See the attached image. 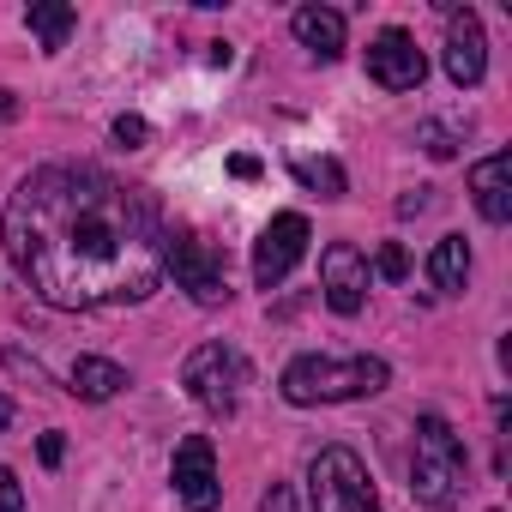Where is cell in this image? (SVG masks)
I'll use <instances>...</instances> for the list:
<instances>
[{
  "label": "cell",
  "instance_id": "obj_1",
  "mask_svg": "<svg viewBox=\"0 0 512 512\" xmlns=\"http://www.w3.org/2000/svg\"><path fill=\"white\" fill-rule=\"evenodd\" d=\"M169 217L151 187H133L97 163L31 169L0 217L13 272L49 308H139L163 284Z\"/></svg>",
  "mask_w": 512,
  "mask_h": 512
},
{
  "label": "cell",
  "instance_id": "obj_2",
  "mask_svg": "<svg viewBox=\"0 0 512 512\" xmlns=\"http://www.w3.org/2000/svg\"><path fill=\"white\" fill-rule=\"evenodd\" d=\"M392 368L380 356H296L278 380V392L290 404H350V398H374L386 392Z\"/></svg>",
  "mask_w": 512,
  "mask_h": 512
},
{
  "label": "cell",
  "instance_id": "obj_3",
  "mask_svg": "<svg viewBox=\"0 0 512 512\" xmlns=\"http://www.w3.org/2000/svg\"><path fill=\"white\" fill-rule=\"evenodd\" d=\"M410 488H416V500H422V506H434V512H452V506L464 500V488H470V458H464V440H458V428H452L440 410L416 416Z\"/></svg>",
  "mask_w": 512,
  "mask_h": 512
},
{
  "label": "cell",
  "instance_id": "obj_4",
  "mask_svg": "<svg viewBox=\"0 0 512 512\" xmlns=\"http://www.w3.org/2000/svg\"><path fill=\"white\" fill-rule=\"evenodd\" d=\"M308 494H314V512H380V494L368 482V464L350 446H320L314 452Z\"/></svg>",
  "mask_w": 512,
  "mask_h": 512
},
{
  "label": "cell",
  "instance_id": "obj_5",
  "mask_svg": "<svg viewBox=\"0 0 512 512\" xmlns=\"http://www.w3.org/2000/svg\"><path fill=\"white\" fill-rule=\"evenodd\" d=\"M163 272H175V284L199 302V308H223L229 302V272H223V253L211 241H199L193 229L169 223L163 235Z\"/></svg>",
  "mask_w": 512,
  "mask_h": 512
},
{
  "label": "cell",
  "instance_id": "obj_6",
  "mask_svg": "<svg viewBox=\"0 0 512 512\" xmlns=\"http://www.w3.org/2000/svg\"><path fill=\"white\" fill-rule=\"evenodd\" d=\"M181 380H187V392H193V404H199L205 416H235L241 386H247V362H241V350H229V344H199V350L187 356Z\"/></svg>",
  "mask_w": 512,
  "mask_h": 512
},
{
  "label": "cell",
  "instance_id": "obj_7",
  "mask_svg": "<svg viewBox=\"0 0 512 512\" xmlns=\"http://www.w3.org/2000/svg\"><path fill=\"white\" fill-rule=\"evenodd\" d=\"M302 253H308V217H302V211H278V217L260 229V241H253V284H260V290H278V284L296 272Z\"/></svg>",
  "mask_w": 512,
  "mask_h": 512
},
{
  "label": "cell",
  "instance_id": "obj_8",
  "mask_svg": "<svg viewBox=\"0 0 512 512\" xmlns=\"http://www.w3.org/2000/svg\"><path fill=\"white\" fill-rule=\"evenodd\" d=\"M169 482H175V494H181V506H187V512H217L223 482H217V452H211V440H205V434H187V440L175 446Z\"/></svg>",
  "mask_w": 512,
  "mask_h": 512
},
{
  "label": "cell",
  "instance_id": "obj_9",
  "mask_svg": "<svg viewBox=\"0 0 512 512\" xmlns=\"http://www.w3.org/2000/svg\"><path fill=\"white\" fill-rule=\"evenodd\" d=\"M320 290H326V308L332 314H362L368 302V260H362V247L356 241H332L320 253Z\"/></svg>",
  "mask_w": 512,
  "mask_h": 512
},
{
  "label": "cell",
  "instance_id": "obj_10",
  "mask_svg": "<svg viewBox=\"0 0 512 512\" xmlns=\"http://www.w3.org/2000/svg\"><path fill=\"white\" fill-rule=\"evenodd\" d=\"M446 79L458 85V91H476L482 85V73H488V37H482V19L470 13V7H452L446 13Z\"/></svg>",
  "mask_w": 512,
  "mask_h": 512
},
{
  "label": "cell",
  "instance_id": "obj_11",
  "mask_svg": "<svg viewBox=\"0 0 512 512\" xmlns=\"http://www.w3.org/2000/svg\"><path fill=\"white\" fill-rule=\"evenodd\" d=\"M368 79L380 85V91H416L422 79H428V61H422V49H416V37L410 31H380L374 43H368Z\"/></svg>",
  "mask_w": 512,
  "mask_h": 512
},
{
  "label": "cell",
  "instance_id": "obj_12",
  "mask_svg": "<svg viewBox=\"0 0 512 512\" xmlns=\"http://www.w3.org/2000/svg\"><path fill=\"white\" fill-rule=\"evenodd\" d=\"M470 193H476V211H482L488 223H506V217H512V157H506V151L482 157V163L470 169Z\"/></svg>",
  "mask_w": 512,
  "mask_h": 512
},
{
  "label": "cell",
  "instance_id": "obj_13",
  "mask_svg": "<svg viewBox=\"0 0 512 512\" xmlns=\"http://www.w3.org/2000/svg\"><path fill=\"white\" fill-rule=\"evenodd\" d=\"M290 31H296V43L314 49L320 61H338V55H344V13H332V7H302V13L290 19Z\"/></svg>",
  "mask_w": 512,
  "mask_h": 512
},
{
  "label": "cell",
  "instance_id": "obj_14",
  "mask_svg": "<svg viewBox=\"0 0 512 512\" xmlns=\"http://www.w3.org/2000/svg\"><path fill=\"white\" fill-rule=\"evenodd\" d=\"M121 386H127V368H121V362H109V356H79V362H73V374H67V392H73V398H85V404H109Z\"/></svg>",
  "mask_w": 512,
  "mask_h": 512
},
{
  "label": "cell",
  "instance_id": "obj_15",
  "mask_svg": "<svg viewBox=\"0 0 512 512\" xmlns=\"http://www.w3.org/2000/svg\"><path fill=\"white\" fill-rule=\"evenodd\" d=\"M464 278H470V241H464V235H440L434 253H428V284H434L440 296H458Z\"/></svg>",
  "mask_w": 512,
  "mask_h": 512
},
{
  "label": "cell",
  "instance_id": "obj_16",
  "mask_svg": "<svg viewBox=\"0 0 512 512\" xmlns=\"http://www.w3.org/2000/svg\"><path fill=\"white\" fill-rule=\"evenodd\" d=\"M25 25L43 37V55H61V49H67V37H73V25H79V13H73V7H61V0H31Z\"/></svg>",
  "mask_w": 512,
  "mask_h": 512
},
{
  "label": "cell",
  "instance_id": "obj_17",
  "mask_svg": "<svg viewBox=\"0 0 512 512\" xmlns=\"http://www.w3.org/2000/svg\"><path fill=\"white\" fill-rule=\"evenodd\" d=\"M290 175H296L308 193H320V199H344V193H350V181H344V163H338V157H296V163H290Z\"/></svg>",
  "mask_w": 512,
  "mask_h": 512
},
{
  "label": "cell",
  "instance_id": "obj_18",
  "mask_svg": "<svg viewBox=\"0 0 512 512\" xmlns=\"http://www.w3.org/2000/svg\"><path fill=\"white\" fill-rule=\"evenodd\" d=\"M416 145H422V151H428L434 163H446V157L458 151V139H452V127H440V121H422V127H416Z\"/></svg>",
  "mask_w": 512,
  "mask_h": 512
},
{
  "label": "cell",
  "instance_id": "obj_19",
  "mask_svg": "<svg viewBox=\"0 0 512 512\" xmlns=\"http://www.w3.org/2000/svg\"><path fill=\"white\" fill-rule=\"evenodd\" d=\"M374 272H380L386 284H404V278H410V253H404L398 241H386V247H380V260H374Z\"/></svg>",
  "mask_w": 512,
  "mask_h": 512
},
{
  "label": "cell",
  "instance_id": "obj_20",
  "mask_svg": "<svg viewBox=\"0 0 512 512\" xmlns=\"http://www.w3.org/2000/svg\"><path fill=\"white\" fill-rule=\"evenodd\" d=\"M151 139V127H145V115H115V145H127V151H139Z\"/></svg>",
  "mask_w": 512,
  "mask_h": 512
},
{
  "label": "cell",
  "instance_id": "obj_21",
  "mask_svg": "<svg viewBox=\"0 0 512 512\" xmlns=\"http://www.w3.org/2000/svg\"><path fill=\"white\" fill-rule=\"evenodd\" d=\"M0 512H25V488H19V476L0 464Z\"/></svg>",
  "mask_w": 512,
  "mask_h": 512
},
{
  "label": "cell",
  "instance_id": "obj_22",
  "mask_svg": "<svg viewBox=\"0 0 512 512\" xmlns=\"http://www.w3.org/2000/svg\"><path fill=\"white\" fill-rule=\"evenodd\" d=\"M260 512H296V488H290V482H272V488L260 494Z\"/></svg>",
  "mask_w": 512,
  "mask_h": 512
},
{
  "label": "cell",
  "instance_id": "obj_23",
  "mask_svg": "<svg viewBox=\"0 0 512 512\" xmlns=\"http://www.w3.org/2000/svg\"><path fill=\"white\" fill-rule=\"evenodd\" d=\"M37 458H43V464H49V470H55V464H61V458H67V440H61V428H55V434H43V440H37Z\"/></svg>",
  "mask_w": 512,
  "mask_h": 512
},
{
  "label": "cell",
  "instance_id": "obj_24",
  "mask_svg": "<svg viewBox=\"0 0 512 512\" xmlns=\"http://www.w3.org/2000/svg\"><path fill=\"white\" fill-rule=\"evenodd\" d=\"M0 362H7V368H13V374H31V380H37V386H43V380H49V374H43V362H25V350H7V356H0Z\"/></svg>",
  "mask_w": 512,
  "mask_h": 512
},
{
  "label": "cell",
  "instance_id": "obj_25",
  "mask_svg": "<svg viewBox=\"0 0 512 512\" xmlns=\"http://www.w3.org/2000/svg\"><path fill=\"white\" fill-rule=\"evenodd\" d=\"M428 205H434V199H428V187H416V193H404V199H398V217H422Z\"/></svg>",
  "mask_w": 512,
  "mask_h": 512
},
{
  "label": "cell",
  "instance_id": "obj_26",
  "mask_svg": "<svg viewBox=\"0 0 512 512\" xmlns=\"http://www.w3.org/2000/svg\"><path fill=\"white\" fill-rule=\"evenodd\" d=\"M229 175H241V181H253V175H260V157H247V151H241V157H229Z\"/></svg>",
  "mask_w": 512,
  "mask_h": 512
},
{
  "label": "cell",
  "instance_id": "obj_27",
  "mask_svg": "<svg viewBox=\"0 0 512 512\" xmlns=\"http://www.w3.org/2000/svg\"><path fill=\"white\" fill-rule=\"evenodd\" d=\"M7 428H13V398L0 392V434H7Z\"/></svg>",
  "mask_w": 512,
  "mask_h": 512
},
{
  "label": "cell",
  "instance_id": "obj_28",
  "mask_svg": "<svg viewBox=\"0 0 512 512\" xmlns=\"http://www.w3.org/2000/svg\"><path fill=\"white\" fill-rule=\"evenodd\" d=\"M19 115V103H13V91H0V121H13Z\"/></svg>",
  "mask_w": 512,
  "mask_h": 512
},
{
  "label": "cell",
  "instance_id": "obj_29",
  "mask_svg": "<svg viewBox=\"0 0 512 512\" xmlns=\"http://www.w3.org/2000/svg\"><path fill=\"white\" fill-rule=\"evenodd\" d=\"M494 512H500V506H494Z\"/></svg>",
  "mask_w": 512,
  "mask_h": 512
}]
</instances>
